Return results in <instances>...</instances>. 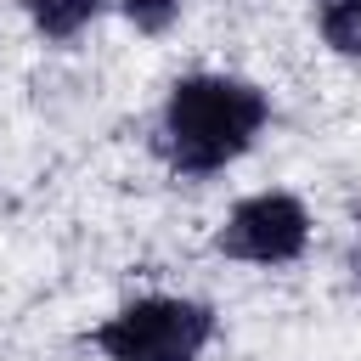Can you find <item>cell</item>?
I'll return each mask as SVG.
<instances>
[{
    "label": "cell",
    "instance_id": "cell-1",
    "mask_svg": "<svg viewBox=\"0 0 361 361\" xmlns=\"http://www.w3.org/2000/svg\"><path fill=\"white\" fill-rule=\"evenodd\" d=\"M265 124H271V96L254 79H237V73H186L164 96L152 147H158V158L175 175L203 180V175H220L226 164H237L259 141Z\"/></svg>",
    "mask_w": 361,
    "mask_h": 361
},
{
    "label": "cell",
    "instance_id": "cell-2",
    "mask_svg": "<svg viewBox=\"0 0 361 361\" xmlns=\"http://www.w3.org/2000/svg\"><path fill=\"white\" fill-rule=\"evenodd\" d=\"M214 338V310L186 293H147L118 305L90 344L107 361H197Z\"/></svg>",
    "mask_w": 361,
    "mask_h": 361
},
{
    "label": "cell",
    "instance_id": "cell-3",
    "mask_svg": "<svg viewBox=\"0 0 361 361\" xmlns=\"http://www.w3.org/2000/svg\"><path fill=\"white\" fill-rule=\"evenodd\" d=\"M305 248H310V209L293 192H254L214 231V254L237 265H293Z\"/></svg>",
    "mask_w": 361,
    "mask_h": 361
},
{
    "label": "cell",
    "instance_id": "cell-4",
    "mask_svg": "<svg viewBox=\"0 0 361 361\" xmlns=\"http://www.w3.org/2000/svg\"><path fill=\"white\" fill-rule=\"evenodd\" d=\"M23 11H28V23H34L39 39L68 45V39H79L102 17V0H23Z\"/></svg>",
    "mask_w": 361,
    "mask_h": 361
},
{
    "label": "cell",
    "instance_id": "cell-5",
    "mask_svg": "<svg viewBox=\"0 0 361 361\" xmlns=\"http://www.w3.org/2000/svg\"><path fill=\"white\" fill-rule=\"evenodd\" d=\"M316 28H322L327 51L361 56V0H322L316 6Z\"/></svg>",
    "mask_w": 361,
    "mask_h": 361
},
{
    "label": "cell",
    "instance_id": "cell-6",
    "mask_svg": "<svg viewBox=\"0 0 361 361\" xmlns=\"http://www.w3.org/2000/svg\"><path fill=\"white\" fill-rule=\"evenodd\" d=\"M118 11H124V23H130L135 34H147V39H158V34H169V28L180 23V0H118Z\"/></svg>",
    "mask_w": 361,
    "mask_h": 361
},
{
    "label": "cell",
    "instance_id": "cell-7",
    "mask_svg": "<svg viewBox=\"0 0 361 361\" xmlns=\"http://www.w3.org/2000/svg\"><path fill=\"white\" fill-rule=\"evenodd\" d=\"M355 276H361V248H355Z\"/></svg>",
    "mask_w": 361,
    "mask_h": 361
}]
</instances>
